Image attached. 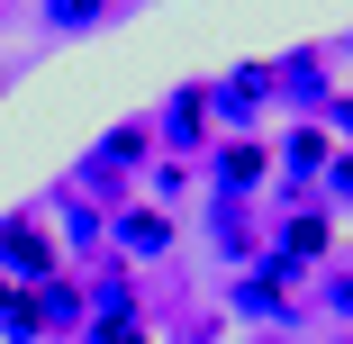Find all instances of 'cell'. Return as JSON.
<instances>
[{
    "mask_svg": "<svg viewBox=\"0 0 353 344\" xmlns=\"http://www.w3.org/2000/svg\"><path fill=\"white\" fill-rule=\"evenodd\" d=\"M227 308H236V317H263V326H290V317H308V308H299V263H290V254H254V263L236 272Z\"/></svg>",
    "mask_w": 353,
    "mask_h": 344,
    "instance_id": "obj_1",
    "label": "cell"
},
{
    "mask_svg": "<svg viewBox=\"0 0 353 344\" xmlns=\"http://www.w3.org/2000/svg\"><path fill=\"white\" fill-rule=\"evenodd\" d=\"M0 272H10L19 290H46L54 272H63V254H54V236H46L37 209H10V218H0Z\"/></svg>",
    "mask_w": 353,
    "mask_h": 344,
    "instance_id": "obj_2",
    "label": "cell"
},
{
    "mask_svg": "<svg viewBox=\"0 0 353 344\" xmlns=\"http://www.w3.org/2000/svg\"><path fill=\"white\" fill-rule=\"evenodd\" d=\"M263 100H281L272 63H236L227 82H208V109H218V118H263Z\"/></svg>",
    "mask_w": 353,
    "mask_h": 344,
    "instance_id": "obj_3",
    "label": "cell"
},
{
    "mask_svg": "<svg viewBox=\"0 0 353 344\" xmlns=\"http://www.w3.org/2000/svg\"><path fill=\"white\" fill-rule=\"evenodd\" d=\"M208 118H218V109H208V82H190V91L163 100V127H154V136H163L172 154H199V145H208Z\"/></svg>",
    "mask_w": 353,
    "mask_h": 344,
    "instance_id": "obj_4",
    "label": "cell"
},
{
    "mask_svg": "<svg viewBox=\"0 0 353 344\" xmlns=\"http://www.w3.org/2000/svg\"><path fill=\"white\" fill-rule=\"evenodd\" d=\"M272 82H281L290 109H326V45H290V54L272 63Z\"/></svg>",
    "mask_w": 353,
    "mask_h": 344,
    "instance_id": "obj_5",
    "label": "cell"
},
{
    "mask_svg": "<svg viewBox=\"0 0 353 344\" xmlns=\"http://www.w3.org/2000/svg\"><path fill=\"white\" fill-rule=\"evenodd\" d=\"M208 172H218V190H227V199H245V190H263L272 145H263V136H236V145H218V154H208Z\"/></svg>",
    "mask_w": 353,
    "mask_h": 344,
    "instance_id": "obj_6",
    "label": "cell"
},
{
    "mask_svg": "<svg viewBox=\"0 0 353 344\" xmlns=\"http://www.w3.org/2000/svg\"><path fill=\"white\" fill-rule=\"evenodd\" d=\"M172 236H181L172 209H118V218H109V245H118V254H172Z\"/></svg>",
    "mask_w": 353,
    "mask_h": 344,
    "instance_id": "obj_7",
    "label": "cell"
},
{
    "mask_svg": "<svg viewBox=\"0 0 353 344\" xmlns=\"http://www.w3.org/2000/svg\"><path fill=\"white\" fill-rule=\"evenodd\" d=\"M109 10H118V0H37V19L54 37H91V28H109Z\"/></svg>",
    "mask_w": 353,
    "mask_h": 344,
    "instance_id": "obj_8",
    "label": "cell"
},
{
    "mask_svg": "<svg viewBox=\"0 0 353 344\" xmlns=\"http://www.w3.org/2000/svg\"><path fill=\"white\" fill-rule=\"evenodd\" d=\"M145 154H154V127H145V118H127V127H109V136H100V154H91V163H109V172H136Z\"/></svg>",
    "mask_w": 353,
    "mask_h": 344,
    "instance_id": "obj_9",
    "label": "cell"
},
{
    "mask_svg": "<svg viewBox=\"0 0 353 344\" xmlns=\"http://www.w3.org/2000/svg\"><path fill=\"white\" fill-rule=\"evenodd\" d=\"M272 254H290V263H326V254H335V218H290Z\"/></svg>",
    "mask_w": 353,
    "mask_h": 344,
    "instance_id": "obj_10",
    "label": "cell"
},
{
    "mask_svg": "<svg viewBox=\"0 0 353 344\" xmlns=\"http://www.w3.org/2000/svg\"><path fill=\"white\" fill-rule=\"evenodd\" d=\"M272 163H290V172L308 181V172H326V163H335V145H326V127H290V136H281V154H272Z\"/></svg>",
    "mask_w": 353,
    "mask_h": 344,
    "instance_id": "obj_11",
    "label": "cell"
},
{
    "mask_svg": "<svg viewBox=\"0 0 353 344\" xmlns=\"http://www.w3.org/2000/svg\"><path fill=\"white\" fill-rule=\"evenodd\" d=\"M37 317H46V335H73V326H82V290H73V281L54 272V281L37 290Z\"/></svg>",
    "mask_w": 353,
    "mask_h": 344,
    "instance_id": "obj_12",
    "label": "cell"
},
{
    "mask_svg": "<svg viewBox=\"0 0 353 344\" xmlns=\"http://www.w3.org/2000/svg\"><path fill=\"white\" fill-rule=\"evenodd\" d=\"M0 335H10V344H37V335H46V317H37V290H19L10 308H0Z\"/></svg>",
    "mask_w": 353,
    "mask_h": 344,
    "instance_id": "obj_13",
    "label": "cell"
},
{
    "mask_svg": "<svg viewBox=\"0 0 353 344\" xmlns=\"http://www.w3.org/2000/svg\"><path fill=\"white\" fill-rule=\"evenodd\" d=\"M91 344H145V326L136 317H91Z\"/></svg>",
    "mask_w": 353,
    "mask_h": 344,
    "instance_id": "obj_14",
    "label": "cell"
},
{
    "mask_svg": "<svg viewBox=\"0 0 353 344\" xmlns=\"http://www.w3.org/2000/svg\"><path fill=\"white\" fill-rule=\"evenodd\" d=\"M145 181H154V199H181V190H190V172H181V154H172V163H154Z\"/></svg>",
    "mask_w": 353,
    "mask_h": 344,
    "instance_id": "obj_15",
    "label": "cell"
},
{
    "mask_svg": "<svg viewBox=\"0 0 353 344\" xmlns=\"http://www.w3.org/2000/svg\"><path fill=\"white\" fill-rule=\"evenodd\" d=\"M326 308H335V317H353V272H335V281H326Z\"/></svg>",
    "mask_w": 353,
    "mask_h": 344,
    "instance_id": "obj_16",
    "label": "cell"
},
{
    "mask_svg": "<svg viewBox=\"0 0 353 344\" xmlns=\"http://www.w3.org/2000/svg\"><path fill=\"white\" fill-rule=\"evenodd\" d=\"M326 172H335V190H344V199H353V145H344V154H335V163H326Z\"/></svg>",
    "mask_w": 353,
    "mask_h": 344,
    "instance_id": "obj_17",
    "label": "cell"
},
{
    "mask_svg": "<svg viewBox=\"0 0 353 344\" xmlns=\"http://www.w3.org/2000/svg\"><path fill=\"white\" fill-rule=\"evenodd\" d=\"M326 109H335V127H344V136H353V91H335V100H326Z\"/></svg>",
    "mask_w": 353,
    "mask_h": 344,
    "instance_id": "obj_18",
    "label": "cell"
},
{
    "mask_svg": "<svg viewBox=\"0 0 353 344\" xmlns=\"http://www.w3.org/2000/svg\"><path fill=\"white\" fill-rule=\"evenodd\" d=\"M10 299H19V281H10V272H0V308H10Z\"/></svg>",
    "mask_w": 353,
    "mask_h": 344,
    "instance_id": "obj_19",
    "label": "cell"
},
{
    "mask_svg": "<svg viewBox=\"0 0 353 344\" xmlns=\"http://www.w3.org/2000/svg\"><path fill=\"white\" fill-rule=\"evenodd\" d=\"M344 63H353V37H344Z\"/></svg>",
    "mask_w": 353,
    "mask_h": 344,
    "instance_id": "obj_20",
    "label": "cell"
},
{
    "mask_svg": "<svg viewBox=\"0 0 353 344\" xmlns=\"http://www.w3.org/2000/svg\"><path fill=\"white\" fill-rule=\"evenodd\" d=\"M0 91H10V82H0Z\"/></svg>",
    "mask_w": 353,
    "mask_h": 344,
    "instance_id": "obj_21",
    "label": "cell"
}]
</instances>
